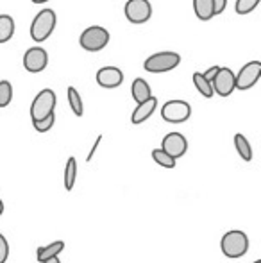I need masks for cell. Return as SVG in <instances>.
Instances as JSON below:
<instances>
[{
  "label": "cell",
  "mask_w": 261,
  "mask_h": 263,
  "mask_svg": "<svg viewBox=\"0 0 261 263\" xmlns=\"http://www.w3.org/2000/svg\"><path fill=\"white\" fill-rule=\"evenodd\" d=\"M234 147H236L238 154H240V158L244 159V161H252V147L251 143H249V140L245 138L244 135H234Z\"/></svg>",
  "instance_id": "ac0fdd59"
},
{
  "label": "cell",
  "mask_w": 261,
  "mask_h": 263,
  "mask_svg": "<svg viewBox=\"0 0 261 263\" xmlns=\"http://www.w3.org/2000/svg\"><path fill=\"white\" fill-rule=\"evenodd\" d=\"M193 11H195L198 20L202 22H208L215 16L213 0H193Z\"/></svg>",
  "instance_id": "9a60e30c"
},
{
  "label": "cell",
  "mask_w": 261,
  "mask_h": 263,
  "mask_svg": "<svg viewBox=\"0 0 261 263\" xmlns=\"http://www.w3.org/2000/svg\"><path fill=\"white\" fill-rule=\"evenodd\" d=\"M102 138H104V136H102V135H98V136H97V140H95L93 147H91L90 154H88V158H86V161H88V163H90V161H91V159H93V156H95V153H97L98 145H101V142H102Z\"/></svg>",
  "instance_id": "83f0119b"
},
{
  "label": "cell",
  "mask_w": 261,
  "mask_h": 263,
  "mask_svg": "<svg viewBox=\"0 0 261 263\" xmlns=\"http://www.w3.org/2000/svg\"><path fill=\"white\" fill-rule=\"evenodd\" d=\"M49 65V54L43 47H31L24 54V68L31 73L43 72Z\"/></svg>",
  "instance_id": "30bf717a"
},
{
  "label": "cell",
  "mask_w": 261,
  "mask_h": 263,
  "mask_svg": "<svg viewBox=\"0 0 261 263\" xmlns=\"http://www.w3.org/2000/svg\"><path fill=\"white\" fill-rule=\"evenodd\" d=\"M152 159L159 166H163V168H175V163H177V159L172 158L170 154L165 153L163 149H154L152 151Z\"/></svg>",
  "instance_id": "7402d4cb"
},
{
  "label": "cell",
  "mask_w": 261,
  "mask_h": 263,
  "mask_svg": "<svg viewBox=\"0 0 261 263\" xmlns=\"http://www.w3.org/2000/svg\"><path fill=\"white\" fill-rule=\"evenodd\" d=\"M7 258H9V243L6 236L0 233V263H6Z\"/></svg>",
  "instance_id": "484cf974"
},
{
  "label": "cell",
  "mask_w": 261,
  "mask_h": 263,
  "mask_svg": "<svg viewBox=\"0 0 261 263\" xmlns=\"http://www.w3.org/2000/svg\"><path fill=\"white\" fill-rule=\"evenodd\" d=\"M32 4H45V2H49V0H31Z\"/></svg>",
  "instance_id": "1f68e13d"
},
{
  "label": "cell",
  "mask_w": 261,
  "mask_h": 263,
  "mask_svg": "<svg viewBox=\"0 0 261 263\" xmlns=\"http://www.w3.org/2000/svg\"><path fill=\"white\" fill-rule=\"evenodd\" d=\"M259 2L261 0H236L234 11H236L238 14H249L259 6Z\"/></svg>",
  "instance_id": "cb8c5ba5"
},
{
  "label": "cell",
  "mask_w": 261,
  "mask_h": 263,
  "mask_svg": "<svg viewBox=\"0 0 261 263\" xmlns=\"http://www.w3.org/2000/svg\"><path fill=\"white\" fill-rule=\"evenodd\" d=\"M54 124H56V115H54V113H50L49 117L42 118V120L32 122V125H34V129H36L38 133H47V131H50V129L54 127Z\"/></svg>",
  "instance_id": "d4e9b609"
},
{
  "label": "cell",
  "mask_w": 261,
  "mask_h": 263,
  "mask_svg": "<svg viewBox=\"0 0 261 263\" xmlns=\"http://www.w3.org/2000/svg\"><path fill=\"white\" fill-rule=\"evenodd\" d=\"M109 31L101 25H90L88 29H84L83 34L79 38V45L83 47L86 52H101L102 49H106L109 43Z\"/></svg>",
  "instance_id": "3957f363"
},
{
  "label": "cell",
  "mask_w": 261,
  "mask_h": 263,
  "mask_svg": "<svg viewBox=\"0 0 261 263\" xmlns=\"http://www.w3.org/2000/svg\"><path fill=\"white\" fill-rule=\"evenodd\" d=\"M13 101V84L9 81H0V107H7Z\"/></svg>",
  "instance_id": "603a6c76"
},
{
  "label": "cell",
  "mask_w": 261,
  "mask_h": 263,
  "mask_svg": "<svg viewBox=\"0 0 261 263\" xmlns=\"http://www.w3.org/2000/svg\"><path fill=\"white\" fill-rule=\"evenodd\" d=\"M213 93L220 95V97H229L236 86H234V72L227 66H220L216 76L211 81Z\"/></svg>",
  "instance_id": "9c48e42d"
},
{
  "label": "cell",
  "mask_w": 261,
  "mask_h": 263,
  "mask_svg": "<svg viewBox=\"0 0 261 263\" xmlns=\"http://www.w3.org/2000/svg\"><path fill=\"white\" fill-rule=\"evenodd\" d=\"M179 63H181V55L177 52H172V50H165V52H157L147 58L143 63V68L150 73H165L175 70Z\"/></svg>",
  "instance_id": "277c9868"
},
{
  "label": "cell",
  "mask_w": 261,
  "mask_h": 263,
  "mask_svg": "<svg viewBox=\"0 0 261 263\" xmlns=\"http://www.w3.org/2000/svg\"><path fill=\"white\" fill-rule=\"evenodd\" d=\"M124 83V72L118 66H102L97 72V84L106 90L118 88Z\"/></svg>",
  "instance_id": "7c38bea8"
},
{
  "label": "cell",
  "mask_w": 261,
  "mask_h": 263,
  "mask_svg": "<svg viewBox=\"0 0 261 263\" xmlns=\"http://www.w3.org/2000/svg\"><path fill=\"white\" fill-rule=\"evenodd\" d=\"M4 210H6V206H4V201H2V199H0V217H2Z\"/></svg>",
  "instance_id": "4dcf8cb0"
},
{
  "label": "cell",
  "mask_w": 261,
  "mask_h": 263,
  "mask_svg": "<svg viewBox=\"0 0 261 263\" xmlns=\"http://www.w3.org/2000/svg\"><path fill=\"white\" fill-rule=\"evenodd\" d=\"M14 36V20L9 14H0V43H7Z\"/></svg>",
  "instance_id": "e0dca14e"
},
{
  "label": "cell",
  "mask_w": 261,
  "mask_h": 263,
  "mask_svg": "<svg viewBox=\"0 0 261 263\" xmlns=\"http://www.w3.org/2000/svg\"><path fill=\"white\" fill-rule=\"evenodd\" d=\"M254 263H261V260H256V261H254Z\"/></svg>",
  "instance_id": "d6a6232c"
},
{
  "label": "cell",
  "mask_w": 261,
  "mask_h": 263,
  "mask_svg": "<svg viewBox=\"0 0 261 263\" xmlns=\"http://www.w3.org/2000/svg\"><path fill=\"white\" fill-rule=\"evenodd\" d=\"M126 18L134 25H142L152 16V6L149 0H127L124 7Z\"/></svg>",
  "instance_id": "ba28073f"
},
{
  "label": "cell",
  "mask_w": 261,
  "mask_h": 263,
  "mask_svg": "<svg viewBox=\"0 0 261 263\" xmlns=\"http://www.w3.org/2000/svg\"><path fill=\"white\" fill-rule=\"evenodd\" d=\"M161 117L168 124H183L192 117V106L186 101H168L161 107Z\"/></svg>",
  "instance_id": "8992f818"
},
{
  "label": "cell",
  "mask_w": 261,
  "mask_h": 263,
  "mask_svg": "<svg viewBox=\"0 0 261 263\" xmlns=\"http://www.w3.org/2000/svg\"><path fill=\"white\" fill-rule=\"evenodd\" d=\"M56 102H57L56 91L50 90V88L42 90L38 95H36L34 101H32V104H31V120L32 122L42 120V118L49 117L50 113H54Z\"/></svg>",
  "instance_id": "5b68a950"
},
{
  "label": "cell",
  "mask_w": 261,
  "mask_h": 263,
  "mask_svg": "<svg viewBox=\"0 0 261 263\" xmlns=\"http://www.w3.org/2000/svg\"><path fill=\"white\" fill-rule=\"evenodd\" d=\"M261 77V61H249L242 66L238 73H234V86L236 90H251Z\"/></svg>",
  "instance_id": "52a82bcc"
},
{
  "label": "cell",
  "mask_w": 261,
  "mask_h": 263,
  "mask_svg": "<svg viewBox=\"0 0 261 263\" xmlns=\"http://www.w3.org/2000/svg\"><path fill=\"white\" fill-rule=\"evenodd\" d=\"M65 249V242L63 240H56V242H50L49 246H43L36 249V260L43 261L45 258H50L54 254H59Z\"/></svg>",
  "instance_id": "2e32d148"
},
{
  "label": "cell",
  "mask_w": 261,
  "mask_h": 263,
  "mask_svg": "<svg viewBox=\"0 0 261 263\" xmlns=\"http://www.w3.org/2000/svg\"><path fill=\"white\" fill-rule=\"evenodd\" d=\"M66 95H68V104H70V109L73 111V115H75V117H83L84 106H83V99H81L79 91H77L73 86H68Z\"/></svg>",
  "instance_id": "44dd1931"
},
{
  "label": "cell",
  "mask_w": 261,
  "mask_h": 263,
  "mask_svg": "<svg viewBox=\"0 0 261 263\" xmlns=\"http://www.w3.org/2000/svg\"><path fill=\"white\" fill-rule=\"evenodd\" d=\"M220 249H222L224 256L231 258V260H236L247 254L249 251V236L247 233L240 231V229H233V231H227L226 235L220 240Z\"/></svg>",
  "instance_id": "6da1fadb"
},
{
  "label": "cell",
  "mask_w": 261,
  "mask_h": 263,
  "mask_svg": "<svg viewBox=\"0 0 261 263\" xmlns=\"http://www.w3.org/2000/svg\"><path fill=\"white\" fill-rule=\"evenodd\" d=\"M131 95L132 99H134L136 104H139V102L147 101V99L152 95V90H150V84L147 83L145 79H142V77H138V79L132 81L131 84Z\"/></svg>",
  "instance_id": "5bb4252c"
},
{
  "label": "cell",
  "mask_w": 261,
  "mask_h": 263,
  "mask_svg": "<svg viewBox=\"0 0 261 263\" xmlns=\"http://www.w3.org/2000/svg\"><path fill=\"white\" fill-rule=\"evenodd\" d=\"M193 84H195L197 91L202 95V97L206 99H211L213 95V86H211V81H208L204 76H202V72H195L193 73Z\"/></svg>",
  "instance_id": "d6986e66"
},
{
  "label": "cell",
  "mask_w": 261,
  "mask_h": 263,
  "mask_svg": "<svg viewBox=\"0 0 261 263\" xmlns=\"http://www.w3.org/2000/svg\"><path fill=\"white\" fill-rule=\"evenodd\" d=\"M57 24V16L54 9H42L38 14L34 16L31 24V38L36 43H43L47 38H50V34L54 32Z\"/></svg>",
  "instance_id": "7a4b0ae2"
},
{
  "label": "cell",
  "mask_w": 261,
  "mask_h": 263,
  "mask_svg": "<svg viewBox=\"0 0 261 263\" xmlns=\"http://www.w3.org/2000/svg\"><path fill=\"white\" fill-rule=\"evenodd\" d=\"M161 149L170 154L172 158L179 159L185 156L186 151H188V140L181 133H168L163 138V142H161Z\"/></svg>",
  "instance_id": "8fae6325"
},
{
  "label": "cell",
  "mask_w": 261,
  "mask_h": 263,
  "mask_svg": "<svg viewBox=\"0 0 261 263\" xmlns=\"http://www.w3.org/2000/svg\"><path fill=\"white\" fill-rule=\"evenodd\" d=\"M156 109H157V99L154 97V95H150L147 101L139 102V104L136 106V109L132 111V115H131V122L134 125L143 124V122L149 120V118L152 117Z\"/></svg>",
  "instance_id": "4fadbf2b"
},
{
  "label": "cell",
  "mask_w": 261,
  "mask_h": 263,
  "mask_svg": "<svg viewBox=\"0 0 261 263\" xmlns=\"http://www.w3.org/2000/svg\"><path fill=\"white\" fill-rule=\"evenodd\" d=\"M227 7V0H213V9H215V16L222 14Z\"/></svg>",
  "instance_id": "4316f807"
},
{
  "label": "cell",
  "mask_w": 261,
  "mask_h": 263,
  "mask_svg": "<svg viewBox=\"0 0 261 263\" xmlns=\"http://www.w3.org/2000/svg\"><path fill=\"white\" fill-rule=\"evenodd\" d=\"M218 68H220L218 65L211 66V68H209V70H206V72L202 73V76H204V77H206V79H208V81H213V77L216 76V72H218Z\"/></svg>",
  "instance_id": "f1b7e54d"
},
{
  "label": "cell",
  "mask_w": 261,
  "mask_h": 263,
  "mask_svg": "<svg viewBox=\"0 0 261 263\" xmlns=\"http://www.w3.org/2000/svg\"><path fill=\"white\" fill-rule=\"evenodd\" d=\"M39 263H61L59 254H54V256H50V258H45V260L39 261Z\"/></svg>",
  "instance_id": "f546056e"
},
{
  "label": "cell",
  "mask_w": 261,
  "mask_h": 263,
  "mask_svg": "<svg viewBox=\"0 0 261 263\" xmlns=\"http://www.w3.org/2000/svg\"><path fill=\"white\" fill-rule=\"evenodd\" d=\"M75 179H77V161H75V158L72 156V158H68L66 166H65V188L68 192L73 190Z\"/></svg>",
  "instance_id": "ffe728a7"
}]
</instances>
